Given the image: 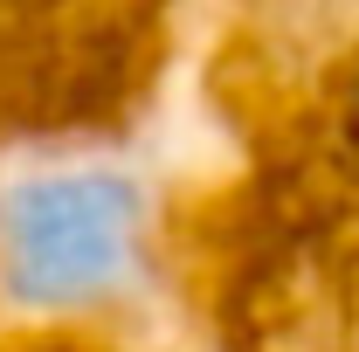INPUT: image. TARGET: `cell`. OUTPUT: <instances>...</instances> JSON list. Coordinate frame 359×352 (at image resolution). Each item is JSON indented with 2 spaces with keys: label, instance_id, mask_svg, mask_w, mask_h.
<instances>
[{
  "label": "cell",
  "instance_id": "cell-1",
  "mask_svg": "<svg viewBox=\"0 0 359 352\" xmlns=\"http://www.w3.org/2000/svg\"><path fill=\"white\" fill-rule=\"evenodd\" d=\"M138 256V187L125 173H35L0 201V263L21 304H90Z\"/></svg>",
  "mask_w": 359,
  "mask_h": 352
}]
</instances>
